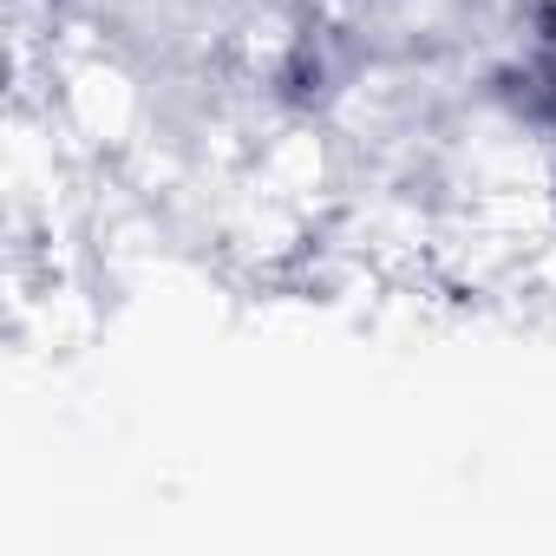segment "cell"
I'll list each match as a JSON object with an SVG mask.
<instances>
[{"label": "cell", "instance_id": "cell-1", "mask_svg": "<svg viewBox=\"0 0 556 556\" xmlns=\"http://www.w3.org/2000/svg\"><path fill=\"white\" fill-rule=\"evenodd\" d=\"M510 92H517V112L523 118H536V125L556 131V0H549V8L530 21V34H523Z\"/></svg>", "mask_w": 556, "mask_h": 556}]
</instances>
